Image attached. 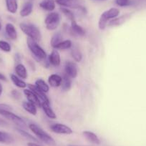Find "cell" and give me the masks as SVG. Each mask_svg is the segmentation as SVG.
Masks as SVG:
<instances>
[{
	"label": "cell",
	"mask_w": 146,
	"mask_h": 146,
	"mask_svg": "<svg viewBox=\"0 0 146 146\" xmlns=\"http://www.w3.org/2000/svg\"><path fill=\"white\" fill-rule=\"evenodd\" d=\"M19 27L25 35H27L29 38L36 42L40 41L42 39L41 32L36 25L31 23H21Z\"/></svg>",
	"instance_id": "cell-1"
},
{
	"label": "cell",
	"mask_w": 146,
	"mask_h": 146,
	"mask_svg": "<svg viewBox=\"0 0 146 146\" xmlns=\"http://www.w3.org/2000/svg\"><path fill=\"white\" fill-rule=\"evenodd\" d=\"M27 43L29 50L36 60L44 61L47 59V54L45 51L39 45L37 42L31 38H28L27 40Z\"/></svg>",
	"instance_id": "cell-2"
},
{
	"label": "cell",
	"mask_w": 146,
	"mask_h": 146,
	"mask_svg": "<svg viewBox=\"0 0 146 146\" xmlns=\"http://www.w3.org/2000/svg\"><path fill=\"white\" fill-rule=\"evenodd\" d=\"M120 14V10L117 8H110L108 10L105 11L101 15L98 22V27L101 30H103L108 25L109 20L117 17Z\"/></svg>",
	"instance_id": "cell-3"
},
{
	"label": "cell",
	"mask_w": 146,
	"mask_h": 146,
	"mask_svg": "<svg viewBox=\"0 0 146 146\" xmlns=\"http://www.w3.org/2000/svg\"><path fill=\"white\" fill-rule=\"evenodd\" d=\"M29 128L40 140L44 142L46 144L50 145L55 144V141H54V139L48 133H46L44 130H42L40 126L32 123V124H29Z\"/></svg>",
	"instance_id": "cell-4"
},
{
	"label": "cell",
	"mask_w": 146,
	"mask_h": 146,
	"mask_svg": "<svg viewBox=\"0 0 146 146\" xmlns=\"http://www.w3.org/2000/svg\"><path fill=\"white\" fill-rule=\"evenodd\" d=\"M0 115L5 117L7 120H10V121L13 122L15 124L19 126L20 128H27V124L19 116L17 115L15 113H12V112L7 110L0 109Z\"/></svg>",
	"instance_id": "cell-5"
},
{
	"label": "cell",
	"mask_w": 146,
	"mask_h": 146,
	"mask_svg": "<svg viewBox=\"0 0 146 146\" xmlns=\"http://www.w3.org/2000/svg\"><path fill=\"white\" fill-rule=\"evenodd\" d=\"M60 22V16L57 12H51L45 18L44 24L48 30L52 31L58 27Z\"/></svg>",
	"instance_id": "cell-6"
},
{
	"label": "cell",
	"mask_w": 146,
	"mask_h": 146,
	"mask_svg": "<svg viewBox=\"0 0 146 146\" xmlns=\"http://www.w3.org/2000/svg\"><path fill=\"white\" fill-rule=\"evenodd\" d=\"M50 130L57 134L70 135L73 133L72 130L69 126L62 123H55L50 126Z\"/></svg>",
	"instance_id": "cell-7"
},
{
	"label": "cell",
	"mask_w": 146,
	"mask_h": 146,
	"mask_svg": "<svg viewBox=\"0 0 146 146\" xmlns=\"http://www.w3.org/2000/svg\"><path fill=\"white\" fill-rule=\"evenodd\" d=\"M64 71L67 76L71 79L77 78L78 75V68L77 64L72 62H67L64 66Z\"/></svg>",
	"instance_id": "cell-8"
},
{
	"label": "cell",
	"mask_w": 146,
	"mask_h": 146,
	"mask_svg": "<svg viewBox=\"0 0 146 146\" xmlns=\"http://www.w3.org/2000/svg\"><path fill=\"white\" fill-rule=\"evenodd\" d=\"M24 94H25L27 99L28 100V101H29V102L36 105L37 108L42 107V102L40 101V100L39 99L38 97L35 95V92H32L31 90L25 89V90H24Z\"/></svg>",
	"instance_id": "cell-9"
},
{
	"label": "cell",
	"mask_w": 146,
	"mask_h": 146,
	"mask_svg": "<svg viewBox=\"0 0 146 146\" xmlns=\"http://www.w3.org/2000/svg\"><path fill=\"white\" fill-rule=\"evenodd\" d=\"M49 62L54 67H58L61 62V59L59 52L57 50H53L48 57Z\"/></svg>",
	"instance_id": "cell-10"
},
{
	"label": "cell",
	"mask_w": 146,
	"mask_h": 146,
	"mask_svg": "<svg viewBox=\"0 0 146 146\" xmlns=\"http://www.w3.org/2000/svg\"><path fill=\"white\" fill-rule=\"evenodd\" d=\"M70 29H71L72 33L74 35H76V36H82L85 35V29L81 26L78 25L75 20L71 21V27H70Z\"/></svg>",
	"instance_id": "cell-11"
},
{
	"label": "cell",
	"mask_w": 146,
	"mask_h": 146,
	"mask_svg": "<svg viewBox=\"0 0 146 146\" xmlns=\"http://www.w3.org/2000/svg\"><path fill=\"white\" fill-rule=\"evenodd\" d=\"M62 78L57 74H52L48 78V83L52 88H58L61 86Z\"/></svg>",
	"instance_id": "cell-12"
},
{
	"label": "cell",
	"mask_w": 146,
	"mask_h": 146,
	"mask_svg": "<svg viewBox=\"0 0 146 146\" xmlns=\"http://www.w3.org/2000/svg\"><path fill=\"white\" fill-rule=\"evenodd\" d=\"M28 87H29V90H31L32 92H35V95L38 97V98L40 100V101H41L42 102H50V100H49V98H47V95H45V93H44V92H42V91H40L38 88L35 86V85L29 84V85H28Z\"/></svg>",
	"instance_id": "cell-13"
},
{
	"label": "cell",
	"mask_w": 146,
	"mask_h": 146,
	"mask_svg": "<svg viewBox=\"0 0 146 146\" xmlns=\"http://www.w3.org/2000/svg\"><path fill=\"white\" fill-rule=\"evenodd\" d=\"M130 16H131L130 14H127V15H123V16L119 17H116L115 18V19H112L110 22H109V23L108 24V25L110 27L120 26V25H123V23H125V22L129 19V17H130Z\"/></svg>",
	"instance_id": "cell-14"
},
{
	"label": "cell",
	"mask_w": 146,
	"mask_h": 146,
	"mask_svg": "<svg viewBox=\"0 0 146 146\" xmlns=\"http://www.w3.org/2000/svg\"><path fill=\"white\" fill-rule=\"evenodd\" d=\"M42 108L43 110H44V113L46 114V115L50 119H56L57 115L54 113V112L53 111V110L52 109L51 106L50 105V102H42Z\"/></svg>",
	"instance_id": "cell-15"
},
{
	"label": "cell",
	"mask_w": 146,
	"mask_h": 146,
	"mask_svg": "<svg viewBox=\"0 0 146 146\" xmlns=\"http://www.w3.org/2000/svg\"><path fill=\"white\" fill-rule=\"evenodd\" d=\"M82 135L85 136V138L90 141V143H94L96 145L100 144V140L99 137H98L96 134L91 131H88V130H85V131L82 132Z\"/></svg>",
	"instance_id": "cell-16"
},
{
	"label": "cell",
	"mask_w": 146,
	"mask_h": 146,
	"mask_svg": "<svg viewBox=\"0 0 146 146\" xmlns=\"http://www.w3.org/2000/svg\"><path fill=\"white\" fill-rule=\"evenodd\" d=\"M5 32L11 40H15L17 38V32L15 26L11 23H7L5 26Z\"/></svg>",
	"instance_id": "cell-17"
},
{
	"label": "cell",
	"mask_w": 146,
	"mask_h": 146,
	"mask_svg": "<svg viewBox=\"0 0 146 146\" xmlns=\"http://www.w3.org/2000/svg\"><path fill=\"white\" fill-rule=\"evenodd\" d=\"M15 72H16L17 75L22 79L27 78V70L23 64L19 63V64H17V66L15 67Z\"/></svg>",
	"instance_id": "cell-18"
},
{
	"label": "cell",
	"mask_w": 146,
	"mask_h": 146,
	"mask_svg": "<svg viewBox=\"0 0 146 146\" xmlns=\"http://www.w3.org/2000/svg\"><path fill=\"white\" fill-rule=\"evenodd\" d=\"M42 9L51 12L55 9V1L54 0H42L40 4Z\"/></svg>",
	"instance_id": "cell-19"
},
{
	"label": "cell",
	"mask_w": 146,
	"mask_h": 146,
	"mask_svg": "<svg viewBox=\"0 0 146 146\" xmlns=\"http://www.w3.org/2000/svg\"><path fill=\"white\" fill-rule=\"evenodd\" d=\"M22 107H23L24 109L27 113H29V114L33 115H36V113H37V109H36V108L37 107L34 105V104L29 102V101L28 102H23Z\"/></svg>",
	"instance_id": "cell-20"
},
{
	"label": "cell",
	"mask_w": 146,
	"mask_h": 146,
	"mask_svg": "<svg viewBox=\"0 0 146 146\" xmlns=\"http://www.w3.org/2000/svg\"><path fill=\"white\" fill-rule=\"evenodd\" d=\"M35 86L44 93H47L50 90V86L42 79H38L35 81Z\"/></svg>",
	"instance_id": "cell-21"
},
{
	"label": "cell",
	"mask_w": 146,
	"mask_h": 146,
	"mask_svg": "<svg viewBox=\"0 0 146 146\" xmlns=\"http://www.w3.org/2000/svg\"><path fill=\"white\" fill-rule=\"evenodd\" d=\"M32 10H33V4L32 2H27L25 4L22 9L20 11V15L22 17H27L32 13Z\"/></svg>",
	"instance_id": "cell-22"
},
{
	"label": "cell",
	"mask_w": 146,
	"mask_h": 146,
	"mask_svg": "<svg viewBox=\"0 0 146 146\" xmlns=\"http://www.w3.org/2000/svg\"><path fill=\"white\" fill-rule=\"evenodd\" d=\"M6 7L8 12L12 14H15L18 9L17 0H6Z\"/></svg>",
	"instance_id": "cell-23"
},
{
	"label": "cell",
	"mask_w": 146,
	"mask_h": 146,
	"mask_svg": "<svg viewBox=\"0 0 146 146\" xmlns=\"http://www.w3.org/2000/svg\"><path fill=\"white\" fill-rule=\"evenodd\" d=\"M10 78H11V80H12V82H13V83L15 84L17 88H25L27 86L26 82H25V81L22 80H21L17 75L12 74V75H10Z\"/></svg>",
	"instance_id": "cell-24"
},
{
	"label": "cell",
	"mask_w": 146,
	"mask_h": 146,
	"mask_svg": "<svg viewBox=\"0 0 146 146\" xmlns=\"http://www.w3.org/2000/svg\"><path fill=\"white\" fill-rule=\"evenodd\" d=\"M56 2L61 6L70 7L75 8L78 6L76 0H55Z\"/></svg>",
	"instance_id": "cell-25"
},
{
	"label": "cell",
	"mask_w": 146,
	"mask_h": 146,
	"mask_svg": "<svg viewBox=\"0 0 146 146\" xmlns=\"http://www.w3.org/2000/svg\"><path fill=\"white\" fill-rule=\"evenodd\" d=\"M72 46V43L71 40H63L61 42L59 43L58 44L55 46L54 47L55 50H67V49L71 48Z\"/></svg>",
	"instance_id": "cell-26"
},
{
	"label": "cell",
	"mask_w": 146,
	"mask_h": 146,
	"mask_svg": "<svg viewBox=\"0 0 146 146\" xmlns=\"http://www.w3.org/2000/svg\"><path fill=\"white\" fill-rule=\"evenodd\" d=\"M14 140L13 137L9 133L5 132L0 131V143H11Z\"/></svg>",
	"instance_id": "cell-27"
},
{
	"label": "cell",
	"mask_w": 146,
	"mask_h": 146,
	"mask_svg": "<svg viewBox=\"0 0 146 146\" xmlns=\"http://www.w3.org/2000/svg\"><path fill=\"white\" fill-rule=\"evenodd\" d=\"M62 40V35L60 33V32H57V33H55L52 36V39H51V45L52 47L54 48L57 44H58L59 43L61 42Z\"/></svg>",
	"instance_id": "cell-28"
},
{
	"label": "cell",
	"mask_w": 146,
	"mask_h": 146,
	"mask_svg": "<svg viewBox=\"0 0 146 146\" xmlns=\"http://www.w3.org/2000/svg\"><path fill=\"white\" fill-rule=\"evenodd\" d=\"M61 86L62 90H69L72 86L71 78H69L66 75H64V78H62V82Z\"/></svg>",
	"instance_id": "cell-29"
},
{
	"label": "cell",
	"mask_w": 146,
	"mask_h": 146,
	"mask_svg": "<svg viewBox=\"0 0 146 146\" xmlns=\"http://www.w3.org/2000/svg\"><path fill=\"white\" fill-rule=\"evenodd\" d=\"M71 55L72 58L75 60L76 62H80L82 59V54L80 52L79 50L76 47L72 49L71 50Z\"/></svg>",
	"instance_id": "cell-30"
},
{
	"label": "cell",
	"mask_w": 146,
	"mask_h": 146,
	"mask_svg": "<svg viewBox=\"0 0 146 146\" xmlns=\"http://www.w3.org/2000/svg\"><path fill=\"white\" fill-rule=\"evenodd\" d=\"M0 50L5 52H9L12 50V47L9 43L4 40H0Z\"/></svg>",
	"instance_id": "cell-31"
},
{
	"label": "cell",
	"mask_w": 146,
	"mask_h": 146,
	"mask_svg": "<svg viewBox=\"0 0 146 146\" xmlns=\"http://www.w3.org/2000/svg\"><path fill=\"white\" fill-rule=\"evenodd\" d=\"M61 11L62 12V13L64 14V15H65V16L67 17V18H68L69 19H70L71 21L75 20V17H74V15H73V13L70 10L66 9V8H63L62 7V8H61Z\"/></svg>",
	"instance_id": "cell-32"
},
{
	"label": "cell",
	"mask_w": 146,
	"mask_h": 146,
	"mask_svg": "<svg viewBox=\"0 0 146 146\" xmlns=\"http://www.w3.org/2000/svg\"><path fill=\"white\" fill-rule=\"evenodd\" d=\"M115 1L116 5L118 6L122 7H128L132 5V1L131 0H115Z\"/></svg>",
	"instance_id": "cell-33"
},
{
	"label": "cell",
	"mask_w": 146,
	"mask_h": 146,
	"mask_svg": "<svg viewBox=\"0 0 146 146\" xmlns=\"http://www.w3.org/2000/svg\"><path fill=\"white\" fill-rule=\"evenodd\" d=\"M17 131L19 132V133H20L22 135H23L24 137H26V138L27 139H29V140H34V141H36V139L35 138V137H34L33 136L31 135L30 134H29L28 133H27L26 131H25V130H23L21 128H17Z\"/></svg>",
	"instance_id": "cell-34"
},
{
	"label": "cell",
	"mask_w": 146,
	"mask_h": 146,
	"mask_svg": "<svg viewBox=\"0 0 146 146\" xmlns=\"http://www.w3.org/2000/svg\"><path fill=\"white\" fill-rule=\"evenodd\" d=\"M12 95L13 96V98H15V99L18 100L21 98V93L17 90H13L12 92Z\"/></svg>",
	"instance_id": "cell-35"
},
{
	"label": "cell",
	"mask_w": 146,
	"mask_h": 146,
	"mask_svg": "<svg viewBox=\"0 0 146 146\" xmlns=\"http://www.w3.org/2000/svg\"><path fill=\"white\" fill-rule=\"evenodd\" d=\"M0 109H3V110H9V109H11V108L9 105H6V104H0Z\"/></svg>",
	"instance_id": "cell-36"
},
{
	"label": "cell",
	"mask_w": 146,
	"mask_h": 146,
	"mask_svg": "<svg viewBox=\"0 0 146 146\" xmlns=\"http://www.w3.org/2000/svg\"><path fill=\"white\" fill-rule=\"evenodd\" d=\"M0 80H3V81H7V78L3 74L0 73Z\"/></svg>",
	"instance_id": "cell-37"
},
{
	"label": "cell",
	"mask_w": 146,
	"mask_h": 146,
	"mask_svg": "<svg viewBox=\"0 0 146 146\" xmlns=\"http://www.w3.org/2000/svg\"><path fill=\"white\" fill-rule=\"evenodd\" d=\"M27 146H40V145L36 144V143H28Z\"/></svg>",
	"instance_id": "cell-38"
},
{
	"label": "cell",
	"mask_w": 146,
	"mask_h": 146,
	"mask_svg": "<svg viewBox=\"0 0 146 146\" xmlns=\"http://www.w3.org/2000/svg\"><path fill=\"white\" fill-rule=\"evenodd\" d=\"M2 92H3V87H2V84L0 83V96L2 94Z\"/></svg>",
	"instance_id": "cell-39"
},
{
	"label": "cell",
	"mask_w": 146,
	"mask_h": 146,
	"mask_svg": "<svg viewBox=\"0 0 146 146\" xmlns=\"http://www.w3.org/2000/svg\"><path fill=\"white\" fill-rule=\"evenodd\" d=\"M2 29V24H1V22H0V31Z\"/></svg>",
	"instance_id": "cell-40"
},
{
	"label": "cell",
	"mask_w": 146,
	"mask_h": 146,
	"mask_svg": "<svg viewBox=\"0 0 146 146\" xmlns=\"http://www.w3.org/2000/svg\"><path fill=\"white\" fill-rule=\"evenodd\" d=\"M68 146H78V145H68Z\"/></svg>",
	"instance_id": "cell-41"
}]
</instances>
